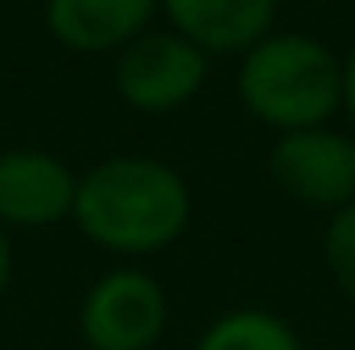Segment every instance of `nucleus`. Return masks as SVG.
<instances>
[{"mask_svg": "<svg viewBox=\"0 0 355 350\" xmlns=\"http://www.w3.org/2000/svg\"><path fill=\"white\" fill-rule=\"evenodd\" d=\"M322 252H327V268H331L335 284L355 305V198L331 214L327 235H322Z\"/></svg>", "mask_w": 355, "mask_h": 350, "instance_id": "nucleus-10", "label": "nucleus"}, {"mask_svg": "<svg viewBox=\"0 0 355 350\" xmlns=\"http://www.w3.org/2000/svg\"><path fill=\"white\" fill-rule=\"evenodd\" d=\"M174 33L211 54H244L268 37L277 0H157Z\"/></svg>", "mask_w": 355, "mask_h": 350, "instance_id": "nucleus-7", "label": "nucleus"}, {"mask_svg": "<svg viewBox=\"0 0 355 350\" xmlns=\"http://www.w3.org/2000/svg\"><path fill=\"white\" fill-rule=\"evenodd\" d=\"M12 280V243H8V227H0V297Z\"/></svg>", "mask_w": 355, "mask_h": 350, "instance_id": "nucleus-12", "label": "nucleus"}, {"mask_svg": "<svg viewBox=\"0 0 355 350\" xmlns=\"http://www.w3.org/2000/svg\"><path fill=\"white\" fill-rule=\"evenodd\" d=\"M339 66H343V99H339V107H347V116L355 124V46L347 50V58Z\"/></svg>", "mask_w": 355, "mask_h": 350, "instance_id": "nucleus-11", "label": "nucleus"}, {"mask_svg": "<svg viewBox=\"0 0 355 350\" xmlns=\"http://www.w3.org/2000/svg\"><path fill=\"white\" fill-rule=\"evenodd\" d=\"M75 227L112 256H153L182 239L190 223V185L153 157H107L79 174Z\"/></svg>", "mask_w": 355, "mask_h": 350, "instance_id": "nucleus-1", "label": "nucleus"}, {"mask_svg": "<svg viewBox=\"0 0 355 350\" xmlns=\"http://www.w3.org/2000/svg\"><path fill=\"white\" fill-rule=\"evenodd\" d=\"M211 58L182 33H141L116 54V95L145 116H166L190 103L207 83Z\"/></svg>", "mask_w": 355, "mask_h": 350, "instance_id": "nucleus-4", "label": "nucleus"}, {"mask_svg": "<svg viewBox=\"0 0 355 350\" xmlns=\"http://www.w3.org/2000/svg\"><path fill=\"white\" fill-rule=\"evenodd\" d=\"M268 174L289 198L335 214L355 198V140L327 124L281 132L268 153Z\"/></svg>", "mask_w": 355, "mask_h": 350, "instance_id": "nucleus-5", "label": "nucleus"}, {"mask_svg": "<svg viewBox=\"0 0 355 350\" xmlns=\"http://www.w3.org/2000/svg\"><path fill=\"white\" fill-rule=\"evenodd\" d=\"M166 288L141 268H116L83 293L79 334L87 350H153L166 334Z\"/></svg>", "mask_w": 355, "mask_h": 350, "instance_id": "nucleus-3", "label": "nucleus"}, {"mask_svg": "<svg viewBox=\"0 0 355 350\" xmlns=\"http://www.w3.org/2000/svg\"><path fill=\"white\" fill-rule=\"evenodd\" d=\"M79 174L46 149H4L0 153V227L42 231L58 227L75 210Z\"/></svg>", "mask_w": 355, "mask_h": 350, "instance_id": "nucleus-6", "label": "nucleus"}, {"mask_svg": "<svg viewBox=\"0 0 355 350\" xmlns=\"http://www.w3.org/2000/svg\"><path fill=\"white\" fill-rule=\"evenodd\" d=\"M153 12L157 0H46V29L71 54H120Z\"/></svg>", "mask_w": 355, "mask_h": 350, "instance_id": "nucleus-8", "label": "nucleus"}, {"mask_svg": "<svg viewBox=\"0 0 355 350\" xmlns=\"http://www.w3.org/2000/svg\"><path fill=\"white\" fill-rule=\"evenodd\" d=\"M240 103L277 132L318 128L343 99V66L310 33H268L240 54Z\"/></svg>", "mask_w": 355, "mask_h": 350, "instance_id": "nucleus-2", "label": "nucleus"}, {"mask_svg": "<svg viewBox=\"0 0 355 350\" xmlns=\"http://www.w3.org/2000/svg\"><path fill=\"white\" fill-rule=\"evenodd\" d=\"M194 350H302V338L268 309H232L207 326Z\"/></svg>", "mask_w": 355, "mask_h": 350, "instance_id": "nucleus-9", "label": "nucleus"}]
</instances>
